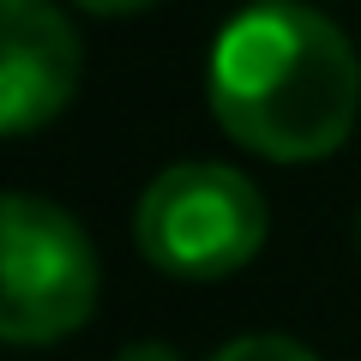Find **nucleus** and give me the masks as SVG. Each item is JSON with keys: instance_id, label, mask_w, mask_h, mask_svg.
I'll return each mask as SVG.
<instances>
[{"instance_id": "f257e3e1", "label": "nucleus", "mask_w": 361, "mask_h": 361, "mask_svg": "<svg viewBox=\"0 0 361 361\" xmlns=\"http://www.w3.org/2000/svg\"><path fill=\"white\" fill-rule=\"evenodd\" d=\"M205 97L241 151L271 163H319L355 127L361 61L325 13L295 0H253L211 42Z\"/></svg>"}, {"instance_id": "f03ea898", "label": "nucleus", "mask_w": 361, "mask_h": 361, "mask_svg": "<svg viewBox=\"0 0 361 361\" xmlns=\"http://www.w3.org/2000/svg\"><path fill=\"white\" fill-rule=\"evenodd\" d=\"M271 211L265 193L229 163H175L139 193L133 211V241L169 277L187 283H217L253 265L265 247Z\"/></svg>"}, {"instance_id": "7ed1b4c3", "label": "nucleus", "mask_w": 361, "mask_h": 361, "mask_svg": "<svg viewBox=\"0 0 361 361\" xmlns=\"http://www.w3.org/2000/svg\"><path fill=\"white\" fill-rule=\"evenodd\" d=\"M97 247L61 205L13 193L0 211V337L18 349L61 343L97 313Z\"/></svg>"}, {"instance_id": "20e7f679", "label": "nucleus", "mask_w": 361, "mask_h": 361, "mask_svg": "<svg viewBox=\"0 0 361 361\" xmlns=\"http://www.w3.org/2000/svg\"><path fill=\"white\" fill-rule=\"evenodd\" d=\"M85 49L54 0H0V127L25 139L78 90Z\"/></svg>"}, {"instance_id": "39448f33", "label": "nucleus", "mask_w": 361, "mask_h": 361, "mask_svg": "<svg viewBox=\"0 0 361 361\" xmlns=\"http://www.w3.org/2000/svg\"><path fill=\"white\" fill-rule=\"evenodd\" d=\"M205 361H319L307 343H295V337H271V331H259V337H235V343H223L217 355H205Z\"/></svg>"}, {"instance_id": "423d86ee", "label": "nucleus", "mask_w": 361, "mask_h": 361, "mask_svg": "<svg viewBox=\"0 0 361 361\" xmlns=\"http://www.w3.org/2000/svg\"><path fill=\"white\" fill-rule=\"evenodd\" d=\"M73 6H85V13H97V18H127V13L157 6V0H73Z\"/></svg>"}, {"instance_id": "0eeeda50", "label": "nucleus", "mask_w": 361, "mask_h": 361, "mask_svg": "<svg viewBox=\"0 0 361 361\" xmlns=\"http://www.w3.org/2000/svg\"><path fill=\"white\" fill-rule=\"evenodd\" d=\"M121 361H180V355H175L169 343H133V349H127Z\"/></svg>"}]
</instances>
